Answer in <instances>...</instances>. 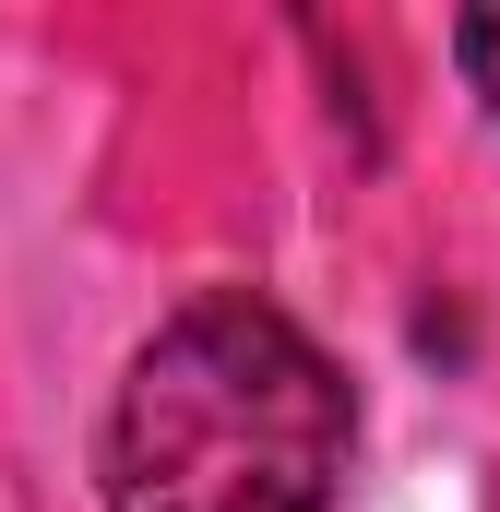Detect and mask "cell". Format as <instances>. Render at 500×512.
<instances>
[{
    "label": "cell",
    "mask_w": 500,
    "mask_h": 512,
    "mask_svg": "<svg viewBox=\"0 0 500 512\" xmlns=\"http://www.w3.org/2000/svg\"><path fill=\"white\" fill-rule=\"evenodd\" d=\"M358 405L274 298H191L120 370L96 489L108 512H322Z\"/></svg>",
    "instance_id": "obj_1"
},
{
    "label": "cell",
    "mask_w": 500,
    "mask_h": 512,
    "mask_svg": "<svg viewBox=\"0 0 500 512\" xmlns=\"http://www.w3.org/2000/svg\"><path fill=\"white\" fill-rule=\"evenodd\" d=\"M453 60H465V84L489 96V120H500V12H465L453 24Z\"/></svg>",
    "instance_id": "obj_2"
}]
</instances>
